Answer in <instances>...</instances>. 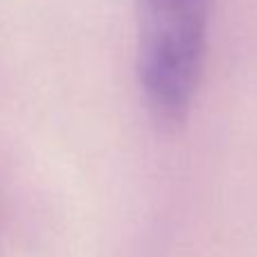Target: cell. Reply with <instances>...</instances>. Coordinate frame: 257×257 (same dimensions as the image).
Segmentation results:
<instances>
[{"label":"cell","instance_id":"cell-1","mask_svg":"<svg viewBox=\"0 0 257 257\" xmlns=\"http://www.w3.org/2000/svg\"><path fill=\"white\" fill-rule=\"evenodd\" d=\"M212 0H138V79L151 117L183 124L203 70Z\"/></svg>","mask_w":257,"mask_h":257}]
</instances>
